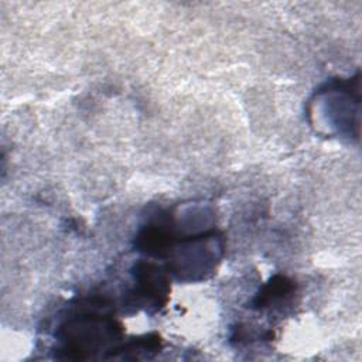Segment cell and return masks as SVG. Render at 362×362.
Returning a JSON list of instances; mask_svg holds the SVG:
<instances>
[{"mask_svg": "<svg viewBox=\"0 0 362 362\" xmlns=\"http://www.w3.org/2000/svg\"><path fill=\"white\" fill-rule=\"evenodd\" d=\"M136 286L132 291V296L136 297L139 304L143 307H156L163 305L165 301V296L168 293L167 280L153 264H137L136 267Z\"/></svg>", "mask_w": 362, "mask_h": 362, "instance_id": "cell-2", "label": "cell"}, {"mask_svg": "<svg viewBox=\"0 0 362 362\" xmlns=\"http://www.w3.org/2000/svg\"><path fill=\"white\" fill-rule=\"evenodd\" d=\"M115 321L95 313H83L69 318L62 327V341L66 358L82 359L100 349L117 335Z\"/></svg>", "mask_w": 362, "mask_h": 362, "instance_id": "cell-1", "label": "cell"}]
</instances>
